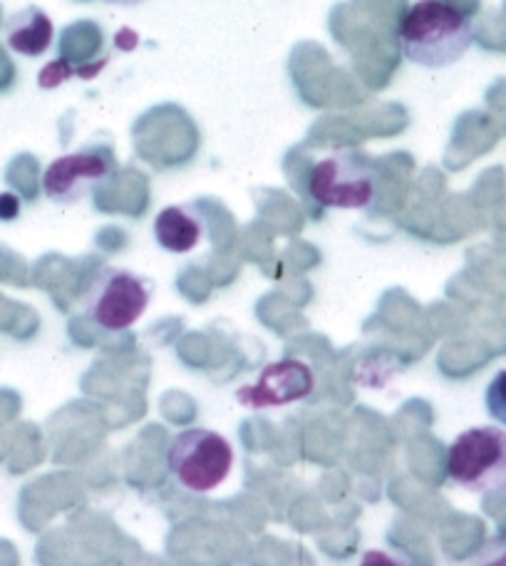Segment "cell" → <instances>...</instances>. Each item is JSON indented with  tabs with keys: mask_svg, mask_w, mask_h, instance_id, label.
<instances>
[{
	"mask_svg": "<svg viewBox=\"0 0 506 566\" xmlns=\"http://www.w3.org/2000/svg\"><path fill=\"white\" fill-rule=\"evenodd\" d=\"M472 40L470 18L444 0H418L400 20L402 55L420 67L454 65L472 48Z\"/></svg>",
	"mask_w": 506,
	"mask_h": 566,
	"instance_id": "6da1fadb",
	"label": "cell"
},
{
	"mask_svg": "<svg viewBox=\"0 0 506 566\" xmlns=\"http://www.w3.org/2000/svg\"><path fill=\"white\" fill-rule=\"evenodd\" d=\"M234 464V448L217 430L191 428L169 440L167 468L187 492L209 494L219 490L231 478Z\"/></svg>",
	"mask_w": 506,
	"mask_h": 566,
	"instance_id": "7a4b0ae2",
	"label": "cell"
},
{
	"mask_svg": "<svg viewBox=\"0 0 506 566\" xmlns=\"http://www.w3.org/2000/svg\"><path fill=\"white\" fill-rule=\"evenodd\" d=\"M444 468L457 488L474 494L506 488V430L479 424L460 432L447 448Z\"/></svg>",
	"mask_w": 506,
	"mask_h": 566,
	"instance_id": "3957f363",
	"label": "cell"
},
{
	"mask_svg": "<svg viewBox=\"0 0 506 566\" xmlns=\"http://www.w3.org/2000/svg\"><path fill=\"white\" fill-rule=\"evenodd\" d=\"M149 301V281L129 269L105 266L93 274L85 286L83 311L99 328L127 331L145 316Z\"/></svg>",
	"mask_w": 506,
	"mask_h": 566,
	"instance_id": "277c9868",
	"label": "cell"
},
{
	"mask_svg": "<svg viewBox=\"0 0 506 566\" xmlns=\"http://www.w3.org/2000/svg\"><path fill=\"white\" fill-rule=\"evenodd\" d=\"M376 175L366 155L352 149L330 151L308 175V195L326 209H366L376 199Z\"/></svg>",
	"mask_w": 506,
	"mask_h": 566,
	"instance_id": "5b68a950",
	"label": "cell"
},
{
	"mask_svg": "<svg viewBox=\"0 0 506 566\" xmlns=\"http://www.w3.org/2000/svg\"><path fill=\"white\" fill-rule=\"evenodd\" d=\"M115 171V151L107 145H89L85 149L50 161L43 175V191L55 205H75Z\"/></svg>",
	"mask_w": 506,
	"mask_h": 566,
	"instance_id": "8992f818",
	"label": "cell"
},
{
	"mask_svg": "<svg viewBox=\"0 0 506 566\" xmlns=\"http://www.w3.org/2000/svg\"><path fill=\"white\" fill-rule=\"evenodd\" d=\"M316 388V376L308 363L283 358L263 366L253 382L236 390V402L246 410L286 408L291 402L306 400Z\"/></svg>",
	"mask_w": 506,
	"mask_h": 566,
	"instance_id": "52a82bcc",
	"label": "cell"
},
{
	"mask_svg": "<svg viewBox=\"0 0 506 566\" xmlns=\"http://www.w3.org/2000/svg\"><path fill=\"white\" fill-rule=\"evenodd\" d=\"M207 234V221L191 205L165 207L155 219L157 244L169 254H189Z\"/></svg>",
	"mask_w": 506,
	"mask_h": 566,
	"instance_id": "ba28073f",
	"label": "cell"
},
{
	"mask_svg": "<svg viewBox=\"0 0 506 566\" xmlns=\"http://www.w3.org/2000/svg\"><path fill=\"white\" fill-rule=\"evenodd\" d=\"M6 43L18 55L40 57L53 43V20L35 6L18 10L6 23Z\"/></svg>",
	"mask_w": 506,
	"mask_h": 566,
	"instance_id": "9c48e42d",
	"label": "cell"
},
{
	"mask_svg": "<svg viewBox=\"0 0 506 566\" xmlns=\"http://www.w3.org/2000/svg\"><path fill=\"white\" fill-rule=\"evenodd\" d=\"M484 402H487V412L492 420H497L506 428V368L492 378L487 392H484Z\"/></svg>",
	"mask_w": 506,
	"mask_h": 566,
	"instance_id": "30bf717a",
	"label": "cell"
},
{
	"mask_svg": "<svg viewBox=\"0 0 506 566\" xmlns=\"http://www.w3.org/2000/svg\"><path fill=\"white\" fill-rule=\"evenodd\" d=\"M472 566H506V537L489 539L484 544Z\"/></svg>",
	"mask_w": 506,
	"mask_h": 566,
	"instance_id": "8fae6325",
	"label": "cell"
},
{
	"mask_svg": "<svg viewBox=\"0 0 506 566\" xmlns=\"http://www.w3.org/2000/svg\"><path fill=\"white\" fill-rule=\"evenodd\" d=\"M358 566H414L408 557H402L400 552L390 549H368L362 554Z\"/></svg>",
	"mask_w": 506,
	"mask_h": 566,
	"instance_id": "7c38bea8",
	"label": "cell"
},
{
	"mask_svg": "<svg viewBox=\"0 0 506 566\" xmlns=\"http://www.w3.org/2000/svg\"><path fill=\"white\" fill-rule=\"evenodd\" d=\"M20 217V199L13 191H3L0 195V221H13Z\"/></svg>",
	"mask_w": 506,
	"mask_h": 566,
	"instance_id": "4fadbf2b",
	"label": "cell"
},
{
	"mask_svg": "<svg viewBox=\"0 0 506 566\" xmlns=\"http://www.w3.org/2000/svg\"><path fill=\"white\" fill-rule=\"evenodd\" d=\"M107 3H115V6H139V3H145V0H107Z\"/></svg>",
	"mask_w": 506,
	"mask_h": 566,
	"instance_id": "5bb4252c",
	"label": "cell"
}]
</instances>
